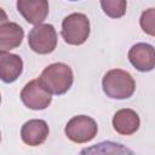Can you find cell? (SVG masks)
Returning <instances> with one entry per match:
<instances>
[{
    "label": "cell",
    "instance_id": "cell-13",
    "mask_svg": "<svg viewBox=\"0 0 155 155\" xmlns=\"http://www.w3.org/2000/svg\"><path fill=\"white\" fill-rule=\"evenodd\" d=\"M79 155H136V153L121 143L105 140L84 148Z\"/></svg>",
    "mask_w": 155,
    "mask_h": 155
},
{
    "label": "cell",
    "instance_id": "cell-1",
    "mask_svg": "<svg viewBox=\"0 0 155 155\" xmlns=\"http://www.w3.org/2000/svg\"><path fill=\"white\" fill-rule=\"evenodd\" d=\"M73 80V70L64 63H52L47 65L39 78L40 84L53 94L65 93L71 87Z\"/></svg>",
    "mask_w": 155,
    "mask_h": 155
},
{
    "label": "cell",
    "instance_id": "cell-14",
    "mask_svg": "<svg viewBox=\"0 0 155 155\" xmlns=\"http://www.w3.org/2000/svg\"><path fill=\"white\" fill-rule=\"evenodd\" d=\"M101 6L105 15L111 18H119L125 15L127 2L125 0H103L101 1Z\"/></svg>",
    "mask_w": 155,
    "mask_h": 155
},
{
    "label": "cell",
    "instance_id": "cell-10",
    "mask_svg": "<svg viewBox=\"0 0 155 155\" xmlns=\"http://www.w3.org/2000/svg\"><path fill=\"white\" fill-rule=\"evenodd\" d=\"M24 31L22 27L13 22L0 23V52H7L22 44Z\"/></svg>",
    "mask_w": 155,
    "mask_h": 155
},
{
    "label": "cell",
    "instance_id": "cell-5",
    "mask_svg": "<svg viewBox=\"0 0 155 155\" xmlns=\"http://www.w3.org/2000/svg\"><path fill=\"white\" fill-rule=\"evenodd\" d=\"M29 47L39 54H48L57 46V33L52 24L34 27L28 34Z\"/></svg>",
    "mask_w": 155,
    "mask_h": 155
},
{
    "label": "cell",
    "instance_id": "cell-8",
    "mask_svg": "<svg viewBox=\"0 0 155 155\" xmlns=\"http://www.w3.org/2000/svg\"><path fill=\"white\" fill-rule=\"evenodd\" d=\"M17 8L24 19L36 25H40L48 15V2L46 0H18Z\"/></svg>",
    "mask_w": 155,
    "mask_h": 155
},
{
    "label": "cell",
    "instance_id": "cell-9",
    "mask_svg": "<svg viewBox=\"0 0 155 155\" xmlns=\"http://www.w3.org/2000/svg\"><path fill=\"white\" fill-rule=\"evenodd\" d=\"M47 136H48V126L46 121L41 119L29 120L21 128L22 140L30 147H36L42 144L46 140Z\"/></svg>",
    "mask_w": 155,
    "mask_h": 155
},
{
    "label": "cell",
    "instance_id": "cell-12",
    "mask_svg": "<svg viewBox=\"0 0 155 155\" xmlns=\"http://www.w3.org/2000/svg\"><path fill=\"white\" fill-rule=\"evenodd\" d=\"M139 116L132 109H120L115 113L113 117L114 130L122 136L133 134L139 128Z\"/></svg>",
    "mask_w": 155,
    "mask_h": 155
},
{
    "label": "cell",
    "instance_id": "cell-6",
    "mask_svg": "<svg viewBox=\"0 0 155 155\" xmlns=\"http://www.w3.org/2000/svg\"><path fill=\"white\" fill-rule=\"evenodd\" d=\"M21 99L23 104L33 110L46 109L52 101L51 93L40 84L39 79L29 81L21 92Z\"/></svg>",
    "mask_w": 155,
    "mask_h": 155
},
{
    "label": "cell",
    "instance_id": "cell-15",
    "mask_svg": "<svg viewBox=\"0 0 155 155\" xmlns=\"http://www.w3.org/2000/svg\"><path fill=\"white\" fill-rule=\"evenodd\" d=\"M139 24L145 34L155 36V8L143 11L139 18Z\"/></svg>",
    "mask_w": 155,
    "mask_h": 155
},
{
    "label": "cell",
    "instance_id": "cell-3",
    "mask_svg": "<svg viewBox=\"0 0 155 155\" xmlns=\"http://www.w3.org/2000/svg\"><path fill=\"white\" fill-rule=\"evenodd\" d=\"M90 35V21L84 13H71L62 22V36L69 45H81Z\"/></svg>",
    "mask_w": 155,
    "mask_h": 155
},
{
    "label": "cell",
    "instance_id": "cell-4",
    "mask_svg": "<svg viewBox=\"0 0 155 155\" xmlns=\"http://www.w3.org/2000/svg\"><path fill=\"white\" fill-rule=\"evenodd\" d=\"M98 131L96 121L86 115H78L71 117L65 125L64 132L68 139L74 143H87L92 140Z\"/></svg>",
    "mask_w": 155,
    "mask_h": 155
},
{
    "label": "cell",
    "instance_id": "cell-7",
    "mask_svg": "<svg viewBox=\"0 0 155 155\" xmlns=\"http://www.w3.org/2000/svg\"><path fill=\"white\" fill-rule=\"evenodd\" d=\"M131 64L139 71H150L155 68V48L145 42L133 45L128 51Z\"/></svg>",
    "mask_w": 155,
    "mask_h": 155
},
{
    "label": "cell",
    "instance_id": "cell-2",
    "mask_svg": "<svg viewBox=\"0 0 155 155\" xmlns=\"http://www.w3.org/2000/svg\"><path fill=\"white\" fill-rule=\"evenodd\" d=\"M102 87L109 98L126 99L134 93L136 82L130 73L121 69H111L103 76Z\"/></svg>",
    "mask_w": 155,
    "mask_h": 155
},
{
    "label": "cell",
    "instance_id": "cell-11",
    "mask_svg": "<svg viewBox=\"0 0 155 155\" xmlns=\"http://www.w3.org/2000/svg\"><path fill=\"white\" fill-rule=\"evenodd\" d=\"M23 70V61L18 54L0 52V78L4 82L10 84L18 79Z\"/></svg>",
    "mask_w": 155,
    "mask_h": 155
}]
</instances>
